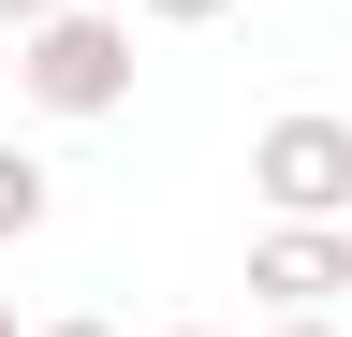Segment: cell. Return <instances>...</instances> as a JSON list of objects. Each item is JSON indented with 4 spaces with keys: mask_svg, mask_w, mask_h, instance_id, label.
<instances>
[{
    "mask_svg": "<svg viewBox=\"0 0 352 337\" xmlns=\"http://www.w3.org/2000/svg\"><path fill=\"white\" fill-rule=\"evenodd\" d=\"M0 337H15V308H0Z\"/></svg>",
    "mask_w": 352,
    "mask_h": 337,
    "instance_id": "obj_9",
    "label": "cell"
},
{
    "mask_svg": "<svg viewBox=\"0 0 352 337\" xmlns=\"http://www.w3.org/2000/svg\"><path fill=\"white\" fill-rule=\"evenodd\" d=\"M147 30H206V15H235V0H132Z\"/></svg>",
    "mask_w": 352,
    "mask_h": 337,
    "instance_id": "obj_5",
    "label": "cell"
},
{
    "mask_svg": "<svg viewBox=\"0 0 352 337\" xmlns=\"http://www.w3.org/2000/svg\"><path fill=\"white\" fill-rule=\"evenodd\" d=\"M279 337H338V323H323V308H308V323H279Z\"/></svg>",
    "mask_w": 352,
    "mask_h": 337,
    "instance_id": "obj_7",
    "label": "cell"
},
{
    "mask_svg": "<svg viewBox=\"0 0 352 337\" xmlns=\"http://www.w3.org/2000/svg\"><path fill=\"white\" fill-rule=\"evenodd\" d=\"M250 191H264V220H352V117H323V103L264 117L250 132Z\"/></svg>",
    "mask_w": 352,
    "mask_h": 337,
    "instance_id": "obj_2",
    "label": "cell"
},
{
    "mask_svg": "<svg viewBox=\"0 0 352 337\" xmlns=\"http://www.w3.org/2000/svg\"><path fill=\"white\" fill-rule=\"evenodd\" d=\"M250 293H264L279 323L338 308V293H352V220H264V235H250Z\"/></svg>",
    "mask_w": 352,
    "mask_h": 337,
    "instance_id": "obj_3",
    "label": "cell"
},
{
    "mask_svg": "<svg viewBox=\"0 0 352 337\" xmlns=\"http://www.w3.org/2000/svg\"><path fill=\"white\" fill-rule=\"evenodd\" d=\"M15 89H30L44 117H118V103H132V30L74 0V15L15 30Z\"/></svg>",
    "mask_w": 352,
    "mask_h": 337,
    "instance_id": "obj_1",
    "label": "cell"
},
{
    "mask_svg": "<svg viewBox=\"0 0 352 337\" xmlns=\"http://www.w3.org/2000/svg\"><path fill=\"white\" fill-rule=\"evenodd\" d=\"M44 205H59V176H44L30 147H0V249H30V235H44Z\"/></svg>",
    "mask_w": 352,
    "mask_h": 337,
    "instance_id": "obj_4",
    "label": "cell"
},
{
    "mask_svg": "<svg viewBox=\"0 0 352 337\" xmlns=\"http://www.w3.org/2000/svg\"><path fill=\"white\" fill-rule=\"evenodd\" d=\"M44 337H103V323H44Z\"/></svg>",
    "mask_w": 352,
    "mask_h": 337,
    "instance_id": "obj_8",
    "label": "cell"
},
{
    "mask_svg": "<svg viewBox=\"0 0 352 337\" xmlns=\"http://www.w3.org/2000/svg\"><path fill=\"white\" fill-rule=\"evenodd\" d=\"M176 337H206V323H176Z\"/></svg>",
    "mask_w": 352,
    "mask_h": 337,
    "instance_id": "obj_10",
    "label": "cell"
},
{
    "mask_svg": "<svg viewBox=\"0 0 352 337\" xmlns=\"http://www.w3.org/2000/svg\"><path fill=\"white\" fill-rule=\"evenodd\" d=\"M44 15H74V0H0V30H44Z\"/></svg>",
    "mask_w": 352,
    "mask_h": 337,
    "instance_id": "obj_6",
    "label": "cell"
}]
</instances>
